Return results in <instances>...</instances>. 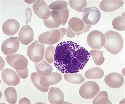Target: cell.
Here are the masks:
<instances>
[{"mask_svg": "<svg viewBox=\"0 0 125 104\" xmlns=\"http://www.w3.org/2000/svg\"><path fill=\"white\" fill-rule=\"evenodd\" d=\"M90 57L88 51L74 42H61L57 46L54 64L63 74L77 73L82 70Z\"/></svg>", "mask_w": 125, "mask_h": 104, "instance_id": "1", "label": "cell"}, {"mask_svg": "<svg viewBox=\"0 0 125 104\" xmlns=\"http://www.w3.org/2000/svg\"><path fill=\"white\" fill-rule=\"evenodd\" d=\"M105 43L104 47L109 52L117 55L122 50L124 41L122 36L118 33L113 30H109L105 33Z\"/></svg>", "mask_w": 125, "mask_h": 104, "instance_id": "2", "label": "cell"}, {"mask_svg": "<svg viewBox=\"0 0 125 104\" xmlns=\"http://www.w3.org/2000/svg\"><path fill=\"white\" fill-rule=\"evenodd\" d=\"M67 29L66 37L69 38L75 37L83 33L89 31L91 26L86 24L83 20L76 17L70 19Z\"/></svg>", "mask_w": 125, "mask_h": 104, "instance_id": "3", "label": "cell"}, {"mask_svg": "<svg viewBox=\"0 0 125 104\" xmlns=\"http://www.w3.org/2000/svg\"><path fill=\"white\" fill-rule=\"evenodd\" d=\"M67 33V29L62 28L47 31L40 35L38 41L44 45H52L60 41Z\"/></svg>", "mask_w": 125, "mask_h": 104, "instance_id": "4", "label": "cell"}, {"mask_svg": "<svg viewBox=\"0 0 125 104\" xmlns=\"http://www.w3.org/2000/svg\"><path fill=\"white\" fill-rule=\"evenodd\" d=\"M44 50V45L36 40L27 48V55L31 61L38 63L43 58Z\"/></svg>", "mask_w": 125, "mask_h": 104, "instance_id": "5", "label": "cell"}, {"mask_svg": "<svg viewBox=\"0 0 125 104\" xmlns=\"http://www.w3.org/2000/svg\"><path fill=\"white\" fill-rule=\"evenodd\" d=\"M100 91V87L96 83L90 81L84 83L81 87L79 93L81 97L86 99L95 98Z\"/></svg>", "mask_w": 125, "mask_h": 104, "instance_id": "6", "label": "cell"}, {"mask_svg": "<svg viewBox=\"0 0 125 104\" xmlns=\"http://www.w3.org/2000/svg\"><path fill=\"white\" fill-rule=\"evenodd\" d=\"M87 43L90 47L95 50H99L104 47L105 43V37L101 32L92 31L87 37Z\"/></svg>", "mask_w": 125, "mask_h": 104, "instance_id": "7", "label": "cell"}, {"mask_svg": "<svg viewBox=\"0 0 125 104\" xmlns=\"http://www.w3.org/2000/svg\"><path fill=\"white\" fill-rule=\"evenodd\" d=\"M100 11L96 7H88L83 11V19L86 24L94 25L98 23L101 18Z\"/></svg>", "mask_w": 125, "mask_h": 104, "instance_id": "8", "label": "cell"}, {"mask_svg": "<svg viewBox=\"0 0 125 104\" xmlns=\"http://www.w3.org/2000/svg\"><path fill=\"white\" fill-rule=\"evenodd\" d=\"M8 64L16 70H22L27 67L28 61L22 55H12L6 57Z\"/></svg>", "mask_w": 125, "mask_h": 104, "instance_id": "9", "label": "cell"}, {"mask_svg": "<svg viewBox=\"0 0 125 104\" xmlns=\"http://www.w3.org/2000/svg\"><path fill=\"white\" fill-rule=\"evenodd\" d=\"M19 47V42L18 37H13L7 38L2 45V51L6 56L14 55L18 51Z\"/></svg>", "mask_w": 125, "mask_h": 104, "instance_id": "10", "label": "cell"}, {"mask_svg": "<svg viewBox=\"0 0 125 104\" xmlns=\"http://www.w3.org/2000/svg\"><path fill=\"white\" fill-rule=\"evenodd\" d=\"M33 11L39 18L44 20L49 18L51 14V11L49 6L44 0H38L32 5Z\"/></svg>", "mask_w": 125, "mask_h": 104, "instance_id": "11", "label": "cell"}, {"mask_svg": "<svg viewBox=\"0 0 125 104\" xmlns=\"http://www.w3.org/2000/svg\"><path fill=\"white\" fill-rule=\"evenodd\" d=\"M104 82L109 87L118 88L122 87L124 83V77L119 73L113 72L105 77Z\"/></svg>", "mask_w": 125, "mask_h": 104, "instance_id": "12", "label": "cell"}, {"mask_svg": "<svg viewBox=\"0 0 125 104\" xmlns=\"http://www.w3.org/2000/svg\"><path fill=\"white\" fill-rule=\"evenodd\" d=\"M2 77L3 82L9 86H16L20 82V79L16 72L11 69H4L2 72Z\"/></svg>", "mask_w": 125, "mask_h": 104, "instance_id": "13", "label": "cell"}, {"mask_svg": "<svg viewBox=\"0 0 125 104\" xmlns=\"http://www.w3.org/2000/svg\"><path fill=\"white\" fill-rule=\"evenodd\" d=\"M44 22L46 27L50 29H55L62 25L63 21L58 11L52 10L51 11L49 17L47 20H44Z\"/></svg>", "mask_w": 125, "mask_h": 104, "instance_id": "14", "label": "cell"}, {"mask_svg": "<svg viewBox=\"0 0 125 104\" xmlns=\"http://www.w3.org/2000/svg\"><path fill=\"white\" fill-rule=\"evenodd\" d=\"M19 40L23 44L28 45L34 39L33 30L28 25L22 27L19 33Z\"/></svg>", "mask_w": 125, "mask_h": 104, "instance_id": "15", "label": "cell"}, {"mask_svg": "<svg viewBox=\"0 0 125 104\" xmlns=\"http://www.w3.org/2000/svg\"><path fill=\"white\" fill-rule=\"evenodd\" d=\"M20 27L18 21L14 19H10L4 23L2 30L3 33L7 35L12 36L17 33Z\"/></svg>", "mask_w": 125, "mask_h": 104, "instance_id": "16", "label": "cell"}, {"mask_svg": "<svg viewBox=\"0 0 125 104\" xmlns=\"http://www.w3.org/2000/svg\"><path fill=\"white\" fill-rule=\"evenodd\" d=\"M64 95L59 88L52 87L48 92V99L51 104H62L64 102Z\"/></svg>", "mask_w": 125, "mask_h": 104, "instance_id": "17", "label": "cell"}, {"mask_svg": "<svg viewBox=\"0 0 125 104\" xmlns=\"http://www.w3.org/2000/svg\"><path fill=\"white\" fill-rule=\"evenodd\" d=\"M62 79V76L60 73L53 72L48 76H42L40 80V83L42 86L44 87H49L58 84L61 81Z\"/></svg>", "mask_w": 125, "mask_h": 104, "instance_id": "18", "label": "cell"}, {"mask_svg": "<svg viewBox=\"0 0 125 104\" xmlns=\"http://www.w3.org/2000/svg\"><path fill=\"white\" fill-rule=\"evenodd\" d=\"M122 0H103L100 4V9L105 12H111L119 9L124 5Z\"/></svg>", "mask_w": 125, "mask_h": 104, "instance_id": "19", "label": "cell"}, {"mask_svg": "<svg viewBox=\"0 0 125 104\" xmlns=\"http://www.w3.org/2000/svg\"><path fill=\"white\" fill-rule=\"evenodd\" d=\"M35 66L38 74L42 76H48L52 73V66L44 60H42L40 62L35 63Z\"/></svg>", "mask_w": 125, "mask_h": 104, "instance_id": "20", "label": "cell"}, {"mask_svg": "<svg viewBox=\"0 0 125 104\" xmlns=\"http://www.w3.org/2000/svg\"><path fill=\"white\" fill-rule=\"evenodd\" d=\"M104 73L102 69L99 67H93L88 69L85 73L86 78L90 79H97L102 78Z\"/></svg>", "mask_w": 125, "mask_h": 104, "instance_id": "21", "label": "cell"}, {"mask_svg": "<svg viewBox=\"0 0 125 104\" xmlns=\"http://www.w3.org/2000/svg\"><path fill=\"white\" fill-rule=\"evenodd\" d=\"M65 80L70 83L81 84L83 83L85 79L83 76L78 73L65 74L64 75Z\"/></svg>", "mask_w": 125, "mask_h": 104, "instance_id": "22", "label": "cell"}, {"mask_svg": "<svg viewBox=\"0 0 125 104\" xmlns=\"http://www.w3.org/2000/svg\"><path fill=\"white\" fill-rule=\"evenodd\" d=\"M41 76L37 72H34L31 74V79L35 87L38 90L44 93H46L48 91L49 87H44L41 85L40 80Z\"/></svg>", "mask_w": 125, "mask_h": 104, "instance_id": "23", "label": "cell"}, {"mask_svg": "<svg viewBox=\"0 0 125 104\" xmlns=\"http://www.w3.org/2000/svg\"><path fill=\"white\" fill-rule=\"evenodd\" d=\"M4 93L6 99L9 104H14L16 103L17 95L16 90L14 87H8L5 90Z\"/></svg>", "mask_w": 125, "mask_h": 104, "instance_id": "24", "label": "cell"}, {"mask_svg": "<svg viewBox=\"0 0 125 104\" xmlns=\"http://www.w3.org/2000/svg\"><path fill=\"white\" fill-rule=\"evenodd\" d=\"M112 25L115 30L119 31H124L125 27V12L122 14L121 16L117 17L113 19Z\"/></svg>", "mask_w": 125, "mask_h": 104, "instance_id": "25", "label": "cell"}, {"mask_svg": "<svg viewBox=\"0 0 125 104\" xmlns=\"http://www.w3.org/2000/svg\"><path fill=\"white\" fill-rule=\"evenodd\" d=\"M93 60L95 64L97 66L102 65L104 61V52L98 50H92L90 52Z\"/></svg>", "mask_w": 125, "mask_h": 104, "instance_id": "26", "label": "cell"}, {"mask_svg": "<svg viewBox=\"0 0 125 104\" xmlns=\"http://www.w3.org/2000/svg\"><path fill=\"white\" fill-rule=\"evenodd\" d=\"M69 5L72 9L78 12H83L86 8L87 3L86 0H71L69 1Z\"/></svg>", "mask_w": 125, "mask_h": 104, "instance_id": "27", "label": "cell"}, {"mask_svg": "<svg viewBox=\"0 0 125 104\" xmlns=\"http://www.w3.org/2000/svg\"><path fill=\"white\" fill-rule=\"evenodd\" d=\"M93 104H112L108 99L107 92L105 91H101L93 99Z\"/></svg>", "mask_w": 125, "mask_h": 104, "instance_id": "28", "label": "cell"}, {"mask_svg": "<svg viewBox=\"0 0 125 104\" xmlns=\"http://www.w3.org/2000/svg\"><path fill=\"white\" fill-rule=\"evenodd\" d=\"M55 50V47L53 45L49 46L45 50L44 59L49 64L54 62V55Z\"/></svg>", "mask_w": 125, "mask_h": 104, "instance_id": "29", "label": "cell"}, {"mask_svg": "<svg viewBox=\"0 0 125 104\" xmlns=\"http://www.w3.org/2000/svg\"><path fill=\"white\" fill-rule=\"evenodd\" d=\"M68 3L64 1H56L51 3L49 6V9L52 10L58 11L67 7Z\"/></svg>", "mask_w": 125, "mask_h": 104, "instance_id": "30", "label": "cell"}, {"mask_svg": "<svg viewBox=\"0 0 125 104\" xmlns=\"http://www.w3.org/2000/svg\"><path fill=\"white\" fill-rule=\"evenodd\" d=\"M58 11L60 13L63 21L62 25H65L67 22L69 17V11L68 8Z\"/></svg>", "mask_w": 125, "mask_h": 104, "instance_id": "31", "label": "cell"}, {"mask_svg": "<svg viewBox=\"0 0 125 104\" xmlns=\"http://www.w3.org/2000/svg\"><path fill=\"white\" fill-rule=\"evenodd\" d=\"M17 74L20 77L23 79H25L28 77L29 71L28 68L22 70H16Z\"/></svg>", "mask_w": 125, "mask_h": 104, "instance_id": "32", "label": "cell"}, {"mask_svg": "<svg viewBox=\"0 0 125 104\" xmlns=\"http://www.w3.org/2000/svg\"><path fill=\"white\" fill-rule=\"evenodd\" d=\"M26 24H27L30 21L32 16V11L30 8L26 9L25 13Z\"/></svg>", "mask_w": 125, "mask_h": 104, "instance_id": "33", "label": "cell"}, {"mask_svg": "<svg viewBox=\"0 0 125 104\" xmlns=\"http://www.w3.org/2000/svg\"><path fill=\"white\" fill-rule=\"evenodd\" d=\"M19 104H31V103L30 100L28 98H23L20 100L19 102Z\"/></svg>", "mask_w": 125, "mask_h": 104, "instance_id": "34", "label": "cell"}]
</instances>
